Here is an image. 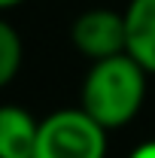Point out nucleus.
I'll return each mask as SVG.
<instances>
[{"label":"nucleus","mask_w":155,"mask_h":158,"mask_svg":"<svg viewBox=\"0 0 155 158\" xmlns=\"http://www.w3.org/2000/svg\"><path fill=\"white\" fill-rule=\"evenodd\" d=\"M128 21V55L155 76V0H131L125 9Z\"/></svg>","instance_id":"obj_5"},{"label":"nucleus","mask_w":155,"mask_h":158,"mask_svg":"<svg viewBox=\"0 0 155 158\" xmlns=\"http://www.w3.org/2000/svg\"><path fill=\"white\" fill-rule=\"evenodd\" d=\"M21 3H24V0H0V9H15Z\"/></svg>","instance_id":"obj_8"},{"label":"nucleus","mask_w":155,"mask_h":158,"mask_svg":"<svg viewBox=\"0 0 155 158\" xmlns=\"http://www.w3.org/2000/svg\"><path fill=\"white\" fill-rule=\"evenodd\" d=\"M70 40L85 58L107 61L128 52V21L116 9H85L70 27Z\"/></svg>","instance_id":"obj_3"},{"label":"nucleus","mask_w":155,"mask_h":158,"mask_svg":"<svg viewBox=\"0 0 155 158\" xmlns=\"http://www.w3.org/2000/svg\"><path fill=\"white\" fill-rule=\"evenodd\" d=\"M40 122L24 106L6 103L0 110V158H34Z\"/></svg>","instance_id":"obj_4"},{"label":"nucleus","mask_w":155,"mask_h":158,"mask_svg":"<svg viewBox=\"0 0 155 158\" xmlns=\"http://www.w3.org/2000/svg\"><path fill=\"white\" fill-rule=\"evenodd\" d=\"M34 158H107V128L82 106L58 110L40 122Z\"/></svg>","instance_id":"obj_2"},{"label":"nucleus","mask_w":155,"mask_h":158,"mask_svg":"<svg viewBox=\"0 0 155 158\" xmlns=\"http://www.w3.org/2000/svg\"><path fill=\"white\" fill-rule=\"evenodd\" d=\"M21 61H24V46H21L19 31L9 21H3L0 24V85H9L15 79Z\"/></svg>","instance_id":"obj_6"},{"label":"nucleus","mask_w":155,"mask_h":158,"mask_svg":"<svg viewBox=\"0 0 155 158\" xmlns=\"http://www.w3.org/2000/svg\"><path fill=\"white\" fill-rule=\"evenodd\" d=\"M146 76L128 52L97 61L82 82V110L107 131L125 128L146 100Z\"/></svg>","instance_id":"obj_1"},{"label":"nucleus","mask_w":155,"mask_h":158,"mask_svg":"<svg viewBox=\"0 0 155 158\" xmlns=\"http://www.w3.org/2000/svg\"><path fill=\"white\" fill-rule=\"evenodd\" d=\"M128 158H155V140H149V143H140L134 152Z\"/></svg>","instance_id":"obj_7"}]
</instances>
